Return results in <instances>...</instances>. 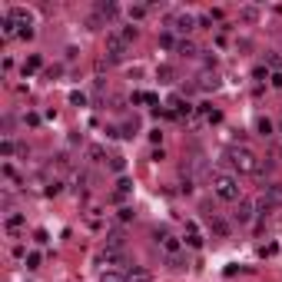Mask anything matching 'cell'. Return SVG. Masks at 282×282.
I'll return each instance as SVG.
<instances>
[{"label":"cell","instance_id":"11","mask_svg":"<svg viewBox=\"0 0 282 282\" xmlns=\"http://www.w3.org/2000/svg\"><path fill=\"white\" fill-rule=\"evenodd\" d=\"M176 53L186 56V60H193V56H199V47H196L193 40H179V44H176Z\"/></svg>","mask_w":282,"mask_h":282},{"label":"cell","instance_id":"12","mask_svg":"<svg viewBox=\"0 0 282 282\" xmlns=\"http://www.w3.org/2000/svg\"><path fill=\"white\" fill-rule=\"evenodd\" d=\"M266 199H269V206H282V183H269L266 186Z\"/></svg>","mask_w":282,"mask_h":282},{"label":"cell","instance_id":"9","mask_svg":"<svg viewBox=\"0 0 282 282\" xmlns=\"http://www.w3.org/2000/svg\"><path fill=\"white\" fill-rule=\"evenodd\" d=\"M126 282H153V272L143 266H133V269H126Z\"/></svg>","mask_w":282,"mask_h":282},{"label":"cell","instance_id":"30","mask_svg":"<svg viewBox=\"0 0 282 282\" xmlns=\"http://www.w3.org/2000/svg\"><path fill=\"white\" fill-rule=\"evenodd\" d=\"M252 76H256V80H269V70H266V67H256V70H252Z\"/></svg>","mask_w":282,"mask_h":282},{"label":"cell","instance_id":"32","mask_svg":"<svg viewBox=\"0 0 282 282\" xmlns=\"http://www.w3.org/2000/svg\"><path fill=\"white\" fill-rule=\"evenodd\" d=\"M37 266H40V256H37V252H30V256H27V269H37Z\"/></svg>","mask_w":282,"mask_h":282},{"label":"cell","instance_id":"22","mask_svg":"<svg viewBox=\"0 0 282 282\" xmlns=\"http://www.w3.org/2000/svg\"><path fill=\"white\" fill-rule=\"evenodd\" d=\"M116 33H119V37L126 40V44H133V40H136V27H119Z\"/></svg>","mask_w":282,"mask_h":282},{"label":"cell","instance_id":"27","mask_svg":"<svg viewBox=\"0 0 282 282\" xmlns=\"http://www.w3.org/2000/svg\"><path fill=\"white\" fill-rule=\"evenodd\" d=\"M269 169H272V163H269V159H259V163H256V176H266Z\"/></svg>","mask_w":282,"mask_h":282},{"label":"cell","instance_id":"18","mask_svg":"<svg viewBox=\"0 0 282 282\" xmlns=\"http://www.w3.org/2000/svg\"><path fill=\"white\" fill-rule=\"evenodd\" d=\"M256 130L263 133V136H272V130H276V126H272V119H266V116H259L256 119Z\"/></svg>","mask_w":282,"mask_h":282},{"label":"cell","instance_id":"17","mask_svg":"<svg viewBox=\"0 0 282 282\" xmlns=\"http://www.w3.org/2000/svg\"><path fill=\"white\" fill-rule=\"evenodd\" d=\"M216 87H219L216 73H203V76H199V90H216Z\"/></svg>","mask_w":282,"mask_h":282},{"label":"cell","instance_id":"21","mask_svg":"<svg viewBox=\"0 0 282 282\" xmlns=\"http://www.w3.org/2000/svg\"><path fill=\"white\" fill-rule=\"evenodd\" d=\"M130 189H133V183H130V179L123 176V179L116 183V199H123V196H130Z\"/></svg>","mask_w":282,"mask_h":282},{"label":"cell","instance_id":"23","mask_svg":"<svg viewBox=\"0 0 282 282\" xmlns=\"http://www.w3.org/2000/svg\"><path fill=\"white\" fill-rule=\"evenodd\" d=\"M146 13H150V7H143V4H139V7H130V20H143Z\"/></svg>","mask_w":282,"mask_h":282},{"label":"cell","instance_id":"31","mask_svg":"<svg viewBox=\"0 0 282 282\" xmlns=\"http://www.w3.org/2000/svg\"><path fill=\"white\" fill-rule=\"evenodd\" d=\"M159 80H163V83L173 80V67H159Z\"/></svg>","mask_w":282,"mask_h":282},{"label":"cell","instance_id":"6","mask_svg":"<svg viewBox=\"0 0 282 282\" xmlns=\"http://www.w3.org/2000/svg\"><path fill=\"white\" fill-rule=\"evenodd\" d=\"M232 216H236L239 226H249L252 219H256V203H252V199H239V206H236V213H232Z\"/></svg>","mask_w":282,"mask_h":282},{"label":"cell","instance_id":"13","mask_svg":"<svg viewBox=\"0 0 282 282\" xmlns=\"http://www.w3.org/2000/svg\"><path fill=\"white\" fill-rule=\"evenodd\" d=\"M266 70H269V73H282V56L279 53H266Z\"/></svg>","mask_w":282,"mask_h":282},{"label":"cell","instance_id":"3","mask_svg":"<svg viewBox=\"0 0 282 282\" xmlns=\"http://www.w3.org/2000/svg\"><path fill=\"white\" fill-rule=\"evenodd\" d=\"M156 239H159V249L166 252L169 266L179 269V266H183V239L173 236V232H166V229H156Z\"/></svg>","mask_w":282,"mask_h":282},{"label":"cell","instance_id":"5","mask_svg":"<svg viewBox=\"0 0 282 282\" xmlns=\"http://www.w3.org/2000/svg\"><path fill=\"white\" fill-rule=\"evenodd\" d=\"M126 47H130V44H126V40L119 37L116 30H113V33H107V53H110V60H123Z\"/></svg>","mask_w":282,"mask_h":282},{"label":"cell","instance_id":"1","mask_svg":"<svg viewBox=\"0 0 282 282\" xmlns=\"http://www.w3.org/2000/svg\"><path fill=\"white\" fill-rule=\"evenodd\" d=\"M223 159L236 169V173H256V163H259V156L252 150H246V146H229V150L223 153Z\"/></svg>","mask_w":282,"mask_h":282},{"label":"cell","instance_id":"19","mask_svg":"<svg viewBox=\"0 0 282 282\" xmlns=\"http://www.w3.org/2000/svg\"><path fill=\"white\" fill-rule=\"evenodd\" d=\"M107 249H123V232H110V236H107Z\"/></svg>","mask_w":282,"mask_h":282},{"label":"cell","instance_id":"16","mask_svg":"<svg viewBox=\"0 0 282 282\" xmlns=\"http://www.w3.org/2000/svg\"><path fill=\"white\" fill-rule=\"evenodd\" d=\"M87 156L93 159V163H103V159H107V150H103L100 143H93V146H90V150H87Z\"/></svg>","mask_w":282,"mask_h":282},{"label":"cell","instance_id":"33","mask_svg":"<svg viewBox=\"0 0 282 282\" xmlns=\"http://www.w3.org/2000/svg\"><path fill=\"white\" fill-rule=\"evenodd\" d=\"M119 219L130 223V219H133V209H130V206H123V209H119Z\"/></svg>","mask_w":282,"mask_h":282},{"label":"cell","instance_id":"4","mask_svg":"<svg viewBox=\"0 0 282 282\" xmlns=\"http://www.w3.org/2000/svg\"><path fill=\"white\" fill-rule=\"evenodd\" d=\"M196 24H199V20H196V17H193V13H176V17H173V30H176V33H179V37H183V40H186V37H189V33H193V30H196Z\"/></svg>","mask_w":282,"mask_h":282},{"label":"cell","instance_id":"29","mask_svg":"<svg viewBox=\"0 0 282 282\" xmlns=\"http://www.w3.org/2000/svg\"><path fill=\"white\" fill-rule=\"evenodd\" d=\"M100 282H126V276H119V272H103Z\"/></svg>","mask_w":282,"mask_h":282},{"label":"cell","instance_id":"2","mask_svg":"<svg viewBox=\"0 0 282 282\" xmlns=\"http://www.w3.org/2000/svg\"><path fill=\"white\" fill-rule=\"evenodd\" d=\"M213 193L219 196L223 203H239V179L232 173H213Z\"/></svg>","mask_w":282,"mask_h":282},{"label":"cell","instance_id":"8","mask_svg":"<svg viewBox=\"0 0 282 282\" xmlns=\"http://www.w3.org/2000/svg\"><path fill=\"white\" fill-rule=\"evenodd\" d=\"M186 246H193V249H203V232L196 223H186Z\"/></svg>","mask_w":282,"mask_h":282},{"label":"cell","instance_id":"28","mask_svg":"<svg viewBox=\"0 0 282 282\" xmlns=\"http://www.w3.org/2000/svg\"><path fill=\"white\" fill-rule=\"evenodd\" d=\"M123 166H126V159H123V156H110V169H116V173H123Z\"/></svg>","mask_w":282,"mask_h":282},{"label":"cell","instance_id":"14","mask_svg":"<svg viewBox=\"0 0 282 282\" xmlns=\"http://www.w3.org/2000/svg\"><path fill=\"white\" fill-rule=\"evenodd\" d=\"M20 229H24V216L10 213V216H7V232H20Z\"/></svg>","mask_w":282,"mask_h":282},{"label":"cell","instance_id":"24","mask_svg":"<svg viewBox=\"0 0 282 282\" xmlns=\"http://www.w3.org/2000/svg\"><path fill=\"white\" fill-rule=\"evenodd\" d=\"M33 70H40V56H30V60L24 63V76H27V73H33Z\"/></svg>","mask_w":282,"mask_h":282},{"label":"cell","instance_id":"26","mask_svg":"<svg viewBox=\"0 0 282 282\" xmlns=\"http://www.w3.org/2000/svg\"><path fill=\"white\" fill-rule=\"evenodd\" d=\"M0 153H4V156H13V153H17V146H13V139H4V143H0Z\"/></svg>","mask_w":282,"mask_h":282},{"label":"cell","instance_id":"20","mask_svg":"<svg viewBox=\"0 0 282 282\" xmlns=\"http://www.w3.org/2000/svg\"><path fill=\"white\" fill-rule=\"evenodd\" d=\"M103 259H107L110 266H123V249H107V256H103Z\"/></svg>","mask_w":282,"mask_h":282},{"label":"cell","instance_id":"10","mask_svg":"<svg viewBox=\"0 0 282 282\" xmlns=\"http://www.w3.org/2000/svg\"><path fill=\"white\" fill-rule=\"evenodd\" d=\"M0 37H4V40H13V37H20V27L13 24L10 17H4V20H0Z\"/></svg>","mask_w":282,"mask_h":282},{"label":"cell","instance_id":"34","mask_svg":"<svg viewBox=\"0 0 282 282\" xmlns=\"http://www.w3.org/2000/svg\"><path fill=\"white\" fill-rule=\"evenodd\" d=\"M269 83H272L276 90H282V73H272V76H269Z\"/></svg>","mask_w":282,"mask_h":282},{"label":"cell","instance_id":"25","mask_svg":"<svg viewBox=\"0 0 282 282\" xmlns=\"http://www.w3.org/2000/svg\"><path fill=\"white\" fill-rule=\"evenodd\" d=\"M213 229L219 232V236H229V226H226V223L219 219V216H213Z\"/></svg>","mask_w":282,"mask_h":282},{"label":"cell","instance_id":"15","mask_svg":"<svg viewBox=\"0 0 282 282\" xmlns=\"http://www.w3.org/2000/svg\"><path fill=\"white\" fill-rule=\"evenodd\" d=\"M239 20H243V24H256L259 10H256V7H243V10H239Z\"/></svg>","mask_w":282,"mask_h":282},{"label":"cell","instance_id":"7","mask_svg":"<svg viewBox=\"0 0 282 282\" xmlns=\"http://www.w3.org/2000/svg\"><path fill=\"white\" fill-rule=\"evenodd\" d=\"M7 17H10L20 30H33V13L24 10V7H10V10H7Z\"/></svg>","mask_w":282,"mask_h":282}]
</instances>
